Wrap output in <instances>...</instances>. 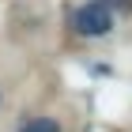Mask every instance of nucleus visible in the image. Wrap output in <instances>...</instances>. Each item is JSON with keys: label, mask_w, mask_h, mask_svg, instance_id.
<instances>
[{"label": "nucleus", "mask_w": 132, "mask_h": 132, "mask_svg": "<svg viewBox=\"0 0 132 132\" xmlns=\"http://www.w3.org/2000/svg\"><path fill=\"white\" fill-rule=\"evenodd\" d=\"M72 27L79 34H87V38H102V34H110L113 15H110V8H106L102 0H94V4H83V8L72 15Z\"/></svg>", "instance_id": "1"}, {"label": "nucleus", "mask_w": 132, "mask_h": 132, "mask_svg": "<svg viewBox=\"0 0 132 132\" xmlns=\"http://www.w3.org/2000/svg\"><path fill=\"white\" fill-rule=\"evenodd\" d=\"M19 132H61V125L53 117H30V121H23Z\"/></svg>", "instance_id": "2"}, {"label": "nucleus", "mask_w": 132, "mask_h": 132, "mask_svg": "<svg viewBox=\"0 0 132 132\" xmlns=\"http://www.w3.org/2000/svg\"><path fill=\"white\" fill-rule=\"evenodd\" d=\"M102 4H117V8H125V11L132 8V0H102Z\"/></svg>", "instance_id": "3"}]
</instances>
